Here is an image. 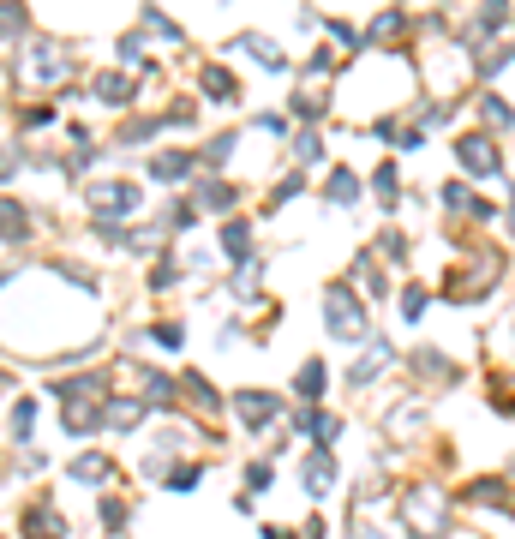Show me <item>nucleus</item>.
I'll use <instances>...</instances> for the list:
<instances>
[{
  "mask_svg": "<svg viewBox=\"0 0 515 539\" xmlns=\"http://www.w3.org/2000/svg\"><path fill=\"white\" fill-rule=\"evenodd\" d=\"M300 474H306V492H312V498H324V492L336 486V462H330V456H306Z\"/></svg>",
  "mask_w": 515,
  "mask_h": 539,
  "instance_id": "obj_7",
  "label": "nucleus"
},
{
  "mask_svg": "<svg viewBox=\"0 0 515 539\" xmlns=\"http://www.w3.org/2000/svg\"><path fill=\"white\" fill-rule=\"evenodd\" d=\"M402 312L408 318H426V288H402Z\"/></svg>",
  "mask_w": 515,
  "mask_h": 539,
  "instance_id": "obj_24",
  "label": "nucleus"
},
{
  "mask_svg": "<svg viewBox=\"0 0 515 539\" xmlns=\"http://www.w3.org/2000/svg\"><path fill=\"white\" fill-rule=\"evenodd\" d=\"M324 192H330V204H342V210H348V204H354V198H360V174H354V168H336V174H330V186H324Z\"/></svg>",
  "mask_w": 515,
  "mask_h": 539,
  "instance_id": "obj_10",
  "label": "nucleus"
},
{
  "mask_svg": "<svg viewBox=\"0 0 515 539\" xmlns=\"http://www.w3.org/2000/svg\"><path fill=\"white\" fill-rule=\"evenodd\" d=\"M402 522H408L414 539H438L444 534V498H438L432 486H414V492L402 498Z\"/></svg>",
  "mask_w": 515,
  "mask_h": 539,
  "instance_id": "obj_2",
  "label": "nucleus"
},
{
  "mask_svg": "<svg viewBox=\"0 0 515 539\" xmlns=\"http://www.w3.org/2000/svg\"><path fill=\"white\" fill-rule=\"evenodd\" d=\"M264 539H294L288 528H264Z\"/></svg>",
  "mask_w": 515,
  "mask_h": 539,
  "instance_id": "obj_29",
  "label": "nucleus"
},
{
  "mask_svg": "<svg viewBox=\"0 0 515 539\" xmlns=\"http://www.w3.org/2000/svg\"><path fill=\"white\" fill-rule=\"evenodd\" d=\"M300 396H306V402L324 396V360H306V366H300Z\"/></svg>",
  "mask_w": 515,
  "mask_h": 539,
  "instance_id": "obj_15",
  "label": "nucleus"
},
{
  "mask_svg": "<svg viewBox=\"0 0 515 539\" xmlns=\"http://www.w3.org/2000/svg\"><path fill=\"white\" fill-rule=\"evenodd\" d=\"M294 156H300V162H318V156H324V150H318V138H312V132H306V138H300V144H294Z\"/></svg>",
  "mask_w": 515,
  "mask_h": 539,
  "instance_id": "obj_27",
  "label": "nucleus"
},
{
  "mask_svg": "<svg viewBox=\"0 0 515 539\" xmlns=\"http://www.w3.org/2000/svg\"><path fill=\"white\" fill-rule=\"evenodd\" d=\"M384 366H390V342H378V348H372V354H366V360H360V366L348 372V384H372V378H378Z\"/></svg>",
  "mask_w": 515,
  "mask_h": 539,
  "instance_id": "obj_12",
  "label": "nucleus"
},
{
  "mask_svg": "<svg viewBox=\"0 0 515 539\" xmlns=\"http://www.w3.org/2000/svg\"><path fill=\"white\" fill-rule=\"evenodd\" d=\"M198 198H204V204H210V210H228V204H234V186H204V192H198Z\"/></svg>",
  "mask_w": 515,
  "mask_h": 539,
  "instance_id": "obj_23",
  "label": "nucleus"
},
{
  "mask_svg": "<svg viewBox=\"0 0 515 539\" xmlns=\"http://www.w3.org/2000/svg\"><path fill=\"white\" fill-rule=\"evenodd\" d=\"M498 270H504V258L486 252V246H474L468 264H456V270L444 276V300H480V294L498 282Z\"/></svg>",
  "mask_w": 515,
  "mask_h": 539,
  "instance_id": "obj_1",
  "label": "nucleus"
},
{
  "mask_svg": "<svg viewBox=\"0 0 515 539\" xmlns=\"http://www.w3.org/2000/svg\"><path fill=\"white\" fill-rule=\"evenodd\" d=\"M324 324H330V336H342V342H360V336H366V312H360V300H354L348 288H336V294L324 300Z\"/></svg>",
  "mask_w": 515,
  "mask_h": 539,
  "instance_id": "obj_3",
  "label": "nucleus"
},
{
  "mask_svg": "<svg viewBox=\"0 0 515 539\" xmlns=\"http://www.w3.org/2000/svg\"><path fill=\"white\" fill-rule=\"evenodd\" d=\"M396 192H402V180H396V168L384 162V168H378V198H384V204H396Z\"/></svg>",
  "mask_w": 515,
  "mask_h": 539,
  "instance_id": "obj_22",
  "label": "nucleus"
},
{
  "mask_svg": "<svg viewBox=\"0 0 515 539\" xmlns=\"http://www.w3.org/2000/svg\"><path fill=\"white\" fill-rule=\"evenodd\" d=\"M72 474H78V480H108V456H78Z\"/></svg>",
  "mask_w": 515,
  "mask_h": 539,
  "instance_id": "obj_17",
  "label": "nucleus"
},
{
  "mask_svg": "<svg viewBox=\"0 0 515 539\" xmlns=\"http://www.w3.org/2000/svg\"><path fill=\"white\" fill-rule=\"evenodd\" d=\"M0 234H24V216H18V204H0Z\"/></svg>",
  "mask_w": 515,
  "mask_h": 539,
  "instance_id": "obj_26",
  "label": "nucleus"
},
{
  "mask_svg": "<svg viewBox=\"0 0 515 539\" xmlns=\"http://www.w3.org/2000/svg\"><path fill=\"white\" fill-rule=\"evenodd\" d=\"M480 114H486L492 126H510V102H504V96H486V102H480Z\"/></svg>",
  "mask_w": 515,
  "mask_h": 539,
  "instance_id": "obj_21",
  "label": "nucleus"
},
{
  "mask_svg": "<svg viewBox=\"0 0 515 539\" xmlns=\"http://www.w3.org/2000/svg\"><path fill=\"white\" fill-rule=\"evenodd\" d=\"M276 414V396H264V390H240V420L246 426H264Z\"/></svg>",
  "mask_w": 515,
  "mask_h": 539,
  "instance_id": "obj_8",
  "label": "nucleus"
},
{
  "mask_svg": "<svg viewBox=\"0 0 515 539\" xmlns=\"http://www.w3.org/2000/svg\"><path fill=\"white\" fill-rule=\"evenodd\" d=\"M456 156H462V168H468V174H486V180L504 168V156H498V144H492L486 132H468V138L456 144Z\"/></svg>",
  "mask_w": 515,
  "mask_h": 539,
  "instance_id": "obj_4",
  "label": "nucleus"
},
{
  "mask_svg": "<svg viewBox=\"0 0 515 539\" xmlns=\"http://www.w3.org/2000/svg\"><path fill=\"white\" fill-rule=\"evenodd\" d=\"M198 84H204V90H210L216 102H228V96H234V78H228L222 66H204V72H198Z\"/></svg>",
  "mask_w": 515,
  "mask_h": 539,
  "instance_id": "obj_14",
  "label": "nucleus"
},
{
  "mask_svg": "<svg viewBox=\"0 0 515 539\" xmlns=\"http://www.w3.org/2000/svg\"><path fill=\"white\" fill-rule=\"evenodd\" d=\"M402 24H408L402 12H378V18H372V36H402Z\"/></svg>",
  "mask_w": 515,
  "mask_h": 539,
  "instance_id": "obj_19",
  "label": "nucleus"
},
{
  "mask_svg": "<svg viewBox=\"0 0 515 539\" xmlns=\"http://www.w3.org/2000/svg\"><path fill=\"white\" fill-rule=\"evenodd\" d=\"M156 342L162 348H180V324H156Z\"/></svg>",
  "mask_w": 515,
  "mask_h": 539,
  "instance_id": "obj_28",
  "label": "nucleus"
},
{
  "mask_svg": "<svg viewBox=\"0 0 515 539\" xmlns=\"http://www.w3.org/2000/svg\"><path fill=\"white\" fill-rule=\"evenodd\" d=\"M222 246H228V258H252V228L246 222H228L222 228Z\"/></svg>",
  "mask_w": 515,
  "mask_h": 539,
  "instance_id": "obj_13",
  "label": "nucleus"
},
{
  "mask_svg": "<svg viewBox=\"0 0 515 539\" xmlns=\"http://www.w3.org/2000/svg\"><path fill=\"white\" fill-rule=\"evenodd\" d=\"M24 528H30V539H66V522H60L48 504H30V510H24Z\"/></svg>",
  "mask_w": 515,
  "mask_h": 539,
  "instance_id": "obj_6",
  "label": "nucleus"
},
{
  "mask_svg": "<svg viewBox=\"0 0 515 539\" xmlns=\"http://www.w3.org/2000/svg\"><path fill=\"white\" fill-rule=\"evenodd\" d=\"M420 372H426V378H444V384L456 378V366H450L444 354H420Z\"/></svg>",
  "mask_w": 515,
  "mask_h": 539,
  "instance_id": "obj_18",
  "label": "nucleus"
},
{
  "mask_svg": "<svg viewBox=\"0 0 515 539\" xmlns=\"http://www.w3.org/2000/svg\"><path fill=\"white\" fill-rule=\"evenodd\" d=\"M96 96H114V102H126V96H132V84L108 72V78H96Z\"/></svg>",
  "mask_w": 515,
  "mask_h": 539,
  "instance_id": "obj_20",
  "label": "nucleus"
},
{
  "mask_svg": "<svg viewBox=\"0 0 515 539\" xmlns=\"http://www.w3.org/2000/svg\"><path fill=\"white\" fill-rule=\"evenodd\" d=\"M378 252H384V258H396V264H402V258H408V240H402V234H384V240H378Z\"/></svg>",
  "mask_w": 515,
  "mask_h": 539,
  "instance_id": "obj_25",
  "label": "nucleus"
},
{
  "mask_svg": "<svg viewBox=\"0 0 515 539\" xmlns=\"http://www.w3.org/2000/svg\"><path fill=\"white\" fill-rule=\"evenodd\" d=\"M90 204H96V216H132V210H138V186L108 180V186H96V192H90Z\"/></svg>",
  "mask_w": 515,
  "mask_h": 539,
  "instance_id": "obj_5",
  "label": "nucleus"
},
{
  "mask_svg": "<svg viewBox=\"0 0 515 539\" xmlns=\"http://www.w3.org/2000/svg\"><path fill=\"white\" fill-rule=\"evenodd\" d=\"M246 48H252L270 72H282V54H276V42H270V36H246Z\"/></svg>",
  "mask_w": 515,
  "mask_h": 539,
  "instance_id": "obj_16",
  "label": "nucleus"
},
{
  "mask_svg": "<svg viewBox=\"0 0 515 539\" xmlns=\"http://www.w3.org/2000/svg\"><path fill=\"white\" fill-rule=\"evenodd\" d=\"M468 498H474V504H492V510H504V516L515 510V498L504 492V480H474V486H468Z\"/></svg>",
  "mask_w": 515,
  "mask_h": 539,
  "instance_id": "obj_9",
  "label": "nucleus"
},
{
  "mask_svg": "<svg viewBox=\"0 0 515 539\" xmlns=\"http://www.w3.org/2000/svg\"><path fill=\"white\" fill-rule=\"evenodd\" d=\"M186 168H192L186 150H162V156H150V174H156V180H180Z\"/></svg>",
  "mask_w": 515,
  "mask_h": 539,
  "instance_id": "obj_11",
  "label": "nucleus"
}]
</instances>
